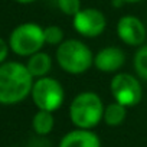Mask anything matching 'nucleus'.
<instances>
[{
  "label": "nucleus",
  "mask_w": 147,
  "mask_h": 147,
  "mask_svg": "<svg viewBox=\"0 0 147 147\" xmlns=\"http://www.w3.org/2000/svg\"><path fill=\"white\" fill-rule=\"evenodd\" d=\"M18 3H22V5H29V3H33L35 0H15Z\"/></svg>",
  "instance_id": "a211bd4d"
},
{
  "label": "nucleus",
  "mask_w": 147,
  "mask_h": 147,
  "mask_svg": "<svg viewBox=\"0 0 147 147\" xmlns=\"http://www.w3.org/2000/svg\"><path fill=\"white\" fill-rule=\"evenodd\" d=\"M30 95L39 110L51 113L59 110L65 100V92L61 82L51 77L38 78V81L33 82Z\"/></svg>",
  "instance_id": "39448f33"
},
{
  "label": "nucleus",
  "mask_w": 147,
  "mask_h": 147,
  "mask_svg": "<svg viewBox=\"0 0 147 147\" xmlns=\"http://www.w3.org/2000/svg\"><path fill=\"white\" fill-rule=\"evenodd\" d=\"M111 95L114 97V101L123 104L124 107H134L141 101L143 90L141 84L137 81V78L131 74H115L110 84Z\"/></svg>",
  "instance_id": "423d86ee"
},
{
  "label": "nucleus",
  "mask_w": 147,
  "mask_h": 147,
  "mask_svg": "<svg viewBox=\"0 0 147 147\" xmlns=\"http://www.w3.org/2000/svg\"><path fill=\"white\" fill-rule=\"evenodd\" d=\"M26 66L33 78H42V77H46V74L51 71L52 59L48 53L39 51V52L33 53L32 56H29Z\"/></svg>",
  "instance_id": "9b49d317"
},
{
  "label": "nucleus",
  "mask_w": 147,
  "mask_h": 147,
  "mask_svg": "<svg viewBox=\"0 0 147 147\" xmlns=\"http://www.w3.org/2000/svg\"><path fill=\"white\" fill-rule=\"evenodd\" d=\"M55 125V118L53 114L51 111H45V110H39L32 120V127L35 130L36 134L39 136H46L53 130Z\"/></svg>",
  "instance_id": "ddd939ff"
},
{
  "label": "nucleus",
  "mask_w": 147,
  "mask_h": 147,
  "mask_svg": "<svg viewBox=\"0 0 147 147\" xmlns=\"http://www.w3.org/2000/svg\"><path fill=\"white\" fill-rule=\"evenodd\" d=\"M33 87V77L20 62H3L0 65V104L12 105L23 101Z\"/></svg>",
  "instance_id": "f257e3e1"
},
{
  "label": "nucleus",
  "mask_w": 147,
  "mask_h": 147,
  "mask_svg": "<svg viewBox=\"0 0 147 147\" xmlns=\"http://www.w3.org/2000/svg\"><path fill=\"white\" fill-rule=\"evenodd\" d=\"M56 61L65 72L80 75L91 68L94 63V55L84 42L78 39H68L58 45Z\"/></svg>",
  "instance_id": "7ed1b4c3"
},
{
  "label": "nucleus",
  "mask_w": 147,
  "mask_h": 147,
  "mask_svg": "<svg viewBox=\"0 0 147 147\" xmlns=\"http://www.w3.org/2000/svg\"><path fill=\"white\" fill-rule=\"evenodd\" d=\"M117 35L118 38L130 46L143 45L146 40V26L136 16H123L117 23Z\"/></svg>",
  "instance_id": "6e6552de"
},
{
  "label": "nucleus",
  "mask_w": 147,
  "mask_h": 147,
  "mask_svg": "<svg viewBox=\"0 0 147 147\" xmlns=\"http://www.w3.org/2000/svg\"><path fill=\"white\" fill-rule=\"evenodd\" d=\"M123 3H124L123 0H113V6H115V7H120Z\"/></svg>",
  "instance_id": "6ab92c4d"
},
{
  "label": "nucleus",
  "mask_w": 147,
  "mask_h": 147,
  "mask_svg": "<svg viewBox=\"0 0 147 147\" xmlns=\"http://www.w3.org/2000/svg\"><path fill=\"white\" fill-rule=\"evenodd\" d=\"M134 69L137 72V75L143 80L147 81V45L140 46L137 52L134 53Z\"/></svg>",
  "instance_id": "4468645a"
},
{
  "label": "nucleus",
  "mask_w": 147,
  "mask_h": 147,
  "mask_svg": "<svg viewBox=\"0 0 147 147\" xmlns=\"http://www.w3.org/2000/svg\"><path fill=\"white\" fill-rule=\"evenodd\" d=\"M9 48H10V46L5 42V39L0 38V65H2V63L6 61L7 53H9Z\"/></svg>",
  "instance_id": "f3484780"
},
{
  "label": "nucleus",
  "mask_w": 147,
  "mask_h": 147,
  "mask_svg": "<svg viewBox=\"0 0 147 147\" xmlns=\"http://www.w3.org/2000/svg\"><path fill=\"white\" fill-rule=\"evenodd\" d=\"M125 62L124 52L117 46H107L94 56V65L101 72H115Z\"/></svg>",
  "instance_id": "1a4fd4ad"
},
{
  "label": "nucleus",
  "mask_w": 147,
  "mask_h": 147,
  "mask_svg": "<svg viewBox=\"0 0 147 147\" xmlns=\"http://www.w3.org/2000/svg\"><path fill=\"white\" fill-rule=\"evenodd\" d=\"M104 108L105 107L98 94L84 91L72 100L69 105V117L75 127L91 130L102 120Z\"/></svg>",
  "instance_id": "f03ea898"
},
{
  "label": "nucleus",
  "mask_w": 147,
  "mask_h": 147,
  "mask_svg": "<svg viewBox=\"0 0 147 147\" xmlns=\"http://www.w3.org/2000/svg\"><path fill=\"white\" fill-rule=\"evenodd\" d=\"M45 35V43L48 45H61L63 42V30L59 26L51 25L43 29Z\"/></svg>",
  "instance_id": "2eb2a0df"
},
{
  "label": "nucleus",
  "mask_w": 147,
  "mask_h": 147,
  "mask_svg": "<svg viewBox=\"0 0 147 147\" xmlns=\"http://www.w3.org/2000/svg\"><path fill=\"white\" fill-rule=\"evenodd\" d=\"M59 10L66 16H75L81 10V2L80 0H58Z\"/></svg>",
  "instance_id": "dca6fc26"
},
{
  "label": "nucleus",
  "mask_w": 147,
  "mask_h": 147,
  "mask_svg": "<svg viewBox=\"0 0 147 147\" xmlns=\"http://www.w3.org/2000/svg\"><path fill=\"white\" fill-rule=\"evenodd\" d=\"M72 23H74L75 30L85 38L100 36L107 26V20H105V16L102 15V12H100L98 9H94V7L81 9L74 16Z\"/></svg>",
  "instance_id": "0eeeda50"
},
{
  "label": "nucleus",
  "mask_w": 147,
  "mask_h": 147,
  "mask_svg": "<svg viewBox=\"0 0 147 147\" xmlns=\"http://www.w3.org/2000/svg\"><path fill=\"white\" fill-rule=\"evenodd\" d=\"M59 147H101V140L91 130L77 128L61 138Z\"/></svg>",
  "instance_id": "9d476101"
},
{
  "label": "nucleus",
  "mask_w": 147,
  "mask_h": 147,
  "mask_svg": "<svg viewBox=\"0 0 147 147\" xmlns=\"http://www.w3.org/2000/svg\"><path fill=\"white\" fill-rule=\"evenodd\" d=\"M124 3H138V2H143V0H123Z\"/></svg>",
  "instance_id": "aec40b11"
},
{
  "label": "nucleus",
  "mask_w": 147,
  "mask_h": 147,
  "mask_svg": "<svg viewBox=\"0 0 147 147\" xmlns=\"http://www.w3.org/2000/svg\"><path fill=\"white\" fill-rule=\"evenodd\" d=\"M45 45L43 29L33 22L16 26L9 38L10 49L19 56H32Z\"/></svg>",
  "instance_id": "20e7f679"
},
{
  "label": "nucleus",
  "mask_w": 147,
  "mask_h": 147,
  "mask_svg": "<svg viewBox=\"0 0 147 147\" xmlns=\"http://www.w3.org/2000/svg\"><path fill=\"white\" fill-rule=\"evenodd\" d=\"M125 115H127V107H124L123 104L114 101V102L105 105L102 120L105 121L107 125L117 127V125L123 124V121L125 120Z\"/></svg>",
  "instance_id": "f8f14e48"
}]
</instances>
